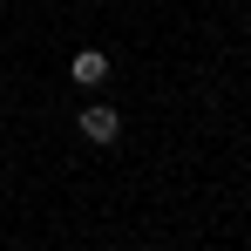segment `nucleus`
I'll return each instance as SVG.
<instances>
[{
	"label": "nucleus",
	"instance_id": "obj_2",
	"mask_svg": "<svg viewBox=\"0 0 251 251\" xmlns=\"http://www.w3.org/2000/svg\"><path fill=\"white\" fill-rule=\"evenodd\" d=\"M68 82H82V88H102V82H109V54H102V48H82V54L68 61Z\"/></svg>",
	"mask_w": 251,
	"mask_h": 251
},
{
	"label": "nucleus",
	"instance_id": "obj_1",
	"mask_svg": "<svg viewBox=\"0 0 251 251\" xmlns=\"http://www.w3.org/2000/svg\"><path fill=\"white\" fill-rule=\"evenodd\" d=\"M75 129H82L88 143H116V136H123V116H116V109H102V102H88Z\"/></svg>",
	"mask_w": 251,
	"mask_h": 251
}]
</instances>
